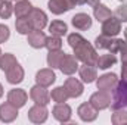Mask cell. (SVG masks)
Returning a JSON list of instances; mask_svg holds the SVG:
<instances>
[{
  "label": "cell",
  "instance_id": "ab89813d",
  "mask_svg": "<svg viewBox=\"0 0 127 125\" xmlns=\"http://www.w3.org/2000/svg\"><path fill=\"white\" fill-rule=\"evenodd\" d=\"M124 37H126V43H127V28H124Z\"/></svg>",
  "mask_w": 127,
  "mask_h": 125
},
{
  "label": "cell",
  "instance_id": "5b68a950",
  "mask_svg": "<svg viewBox=\"0 0 127 125\" xmlns=\"http://www.w3.org/2000/svg\"><path fill=\"white\" fill-rule=\"evenodd\" d=\"M47 115H49V112H47L44 104H37L35 103L28 110V119L34 124H43L47 119Z\"/></svg>",
  "mask_w": 127,
  "mask_h": 125
},
{
  "label": "cell",
  "instance_id": "52a82bcc",
  "mask_svg": "<svg viewBox=\"0 0 127 125\" xmlns=\"http://www.w3.org/2000/svg\"><path fill=\"white\" fill-rule=\"evenodd\" d=\"M102 34L108 35V37H115L121 32V22L117 18H108L106 21L102 22Z\"/></svg>",
  "mask_w": 127,
  "mask_h": 125
},
{
  "label": "cell",
  "instance_id": "cb8c5ba5",
  "mask_svg": "<svg viewBox=\"0 0 127 125\" xmlns=\"http://www.w3.org/2000/svg\"><path fill=\"white\" fill-rule=\"evenodd\" d=\"M15 27H16V31L19 34H30L34 30L31 25V21L28 19V16H22V18H18L16 22H15Z\"/></svg>",
  "mask_w": 127,
  "mask_h": 125
},
{
  "label": "cell",
  "instance_id": "83f0119b",
  "mask_svg": "<svg viewBox=\"0 0 127 125\" xmlns=\"http://www.w3.org/2000/svg\"><path fill=\"white\" fill-rule=\"evenodd\" d=\"M111 121L114 125H127V110L115 109L112 116H111Z\"/></svg>",
  "mask_w": 127,
  "mask_h": 125
},
{
  "label": "cell",
  "instance_id": "ffe728a7",
  "mask_svg": "<svg viewBox=\"0 0 127 125\" xmlns=\"http://www.w3.org/2000/svg\"><path fill=\"white\" fill-rule=\"evenodd\" d=\"M80 78H81L84 83H87V84L93 83L96 78H97V71H96V68L92 66V65H83V66L80 68Z\"/></svg>",
  "mask_w": 127,
  "mask_h": 125
},
{
  "label": "cell",
  "instance_id": "ba28073f",
  "mask_svg": "<svg viewBox=\"0 0 127 125\" xmlns=\"http://www.w3.org/2000/svg\"><path fill=\"white\" fill-rule=\"evenodd\" d=\"M30 96H31V99L37 104H44L46 106L50 102V94H49V91L46 90L44 85H40V84H37V85L32 87L31 91H30Z\"/></svg>",
  "mask_w": 127,
  "mask_h": 125
},
{
  "label": "cell",
  "instance_id": "f1b7e54d",
  "mask_svg": "<svg viewBox=\"0 0 127 125\" xmlns=\"http://www.w3.org/2000/svg\"><path fill=\"white\" fill-rule=\"evenodd\" d=\"M50 97H52V100L53 102H56V103H64V102H66L68 100V93H66V90H65V87H56L55 90H52V94H50Z\"/></svg>",
  "mask_w": 127,
  "mask_h": 125
},
{
  "label": "cell",
  "instance_id": "44dd1931",
  "mask_svg": "<svg viewBox=\"0 0 127 125\" xmlns=\"http://www.w3.org/2000/svg\"><path fill=\"white\" fill-rule=\"evenodd\" d=\"M64 56H65V53H64L61 49H59V50H49V55H47V65H49L52 69L59 68Z\"/></svg>",
  "mask_w": 127,
  "mask_h": 125
},
{
  "label": "cell",
  "instance_id": "4dcf8cb0",
  "mask_svg": "<svg viewBox=\"0 0 127 125\" xmlns=\"http://www.w3.org/2000/svg\"><path fill=\"white\" fill-rule=\"evenodd\" d=\"M49 50H59L62 47V40L61 37H56V35H50L46 38V46Z\"/></svg>",
  "mask_w": 127,
  "mask_h": 125
},
{
  "label": "cell",
  "instance_id": "8fae6325",
  "mask_svg": "<svg viewBox=\"0 0 127 125\" xmlns=\"http://www.w3.org/2000/svg\"><path fill=\"white\" fill-rule=\"evenodd\" d=\"M56 80V75L53 72L52 68H46V69H40L37 74H35V81L37 84L40 85H44V87H49L55 83Z\"/></svg>",
  "mask_w": 127,
  "mask_h": 125
},
{
  "label": "cell",
  "instance_id": "7c38bea8",
  "mask_svg": "<svg viewBox=\"0 0 127 125\" xmlns=\"http://www.w3.org/2000/svg\"><path fill=\"white\" fill-rule=\"evenodd\" d=\"M52 113H53V118L58 119L59 122H68V121L71 119L72 110H71V107L64 102V103H58V104L53 107Z\"/></svg>",
  "mask_w": 127,
  "mask_h": 125
},
{
  "label": "cell",
  "instance_id": "ac0fdd59",
  "mask_svg": "<svg viewBox=\"0 0 127 125\" xmlns=\"http://www.w3.org/2000/svg\"><path fill=\"white\" fill-rule=\"evenodd\" d=\"M46 35L41 30H32L28 34V44L34 49H41L46 46Z\"/></svg>",
  "mask_w": 127,
  "mask_h": 125
},
{
  "label": "cell",
  "instance_id": "d4e9b609",
  "mask_svg": "<svg viewBox=\"0 0 127 125\" xmlns=\"http://www.w3.org/2000/svg\"><path fill=\"white\" fill-rule=\"evenodd\" d=\"M16 63H18L16 58L13 55H10V53H4V55L0 56V69L4 71V72H7L9 69H12Z\"/></svg>",
  "mask_w": 127,
  "mask_h": 125
},
{
  "label": "cell",
  "instance_id": "836d02e7",
  "mask_svg": "<svg viewBox=\"0 0 127 125\" xmlns=\"http://www.w3.org/2000/svg\"><path fill=\"white\" fill-rule=\"evenodd\" d=\"M114 15H115V18H117L120 22H127V1L115 9Z\"/></svg>",
  "mask_w": 127,
  "mask_h": 125
},
{
  "label": "cell",
  "instance_id": "9a60e30c",
  "mask_svg": "<svg viewBox=\"0 0 127 125\" xmlns=\"http://www.w3.org/2000/svg\"><path fill=\"white\" fill-rule=\"evenodd\" d=\"M59 69L62 71V74H65V75H72V74L78 69V63H77L75 56H72V55H65L64 59H62V62H61Z\"/></svg>",
  "mask_w": 127,
  "mask_h": 125
},
{
  "label": "cell",
  "instance_id": "9c48e42d",
  "mask_svg": "<svg viewBox=\"0 0 127 125\" xmlns=\"http://www.w3.org/2000/svg\"><path fill=\"white\" fill-rule=\"evenodd\" d=\"M117 83H118V78L115 74H103L102 77L97 78L96 87L97 90H102V91H111Z\"/></svg>",
  "mask_w": 127,
  "mask_h": 125
},
{
  "label": "cell",
  "instance_id": "7a4b0ae2",
  "mask_svg": "<svg viewBox=\"0 0 127 125\" xmlns=\"http://www.w3.org/2000/svg\"><path fill=\"white\" fill-rule=\"evenodd\" d=\"M112 109H123L127 107V81H120L115 84L114 91V102L111 103Z\"/></svg>",
  "mask_w": 127,
  "mask_h": 125
},
{
  "label": "cell",
  "instance_id": "3957f363",
  "mask_svg": "<svg viewBox=\"0 0 127 125\" xmlns=\"http://www.w3.org/2000/svg\"><path fill=\"white\" fill-rule=\"evenodd\" d=\"M89 103L95 107L96 110H103V109H106V107L111 106V96H109L108 91H102V90H99L97 93H95V94L90 96Z\"/></svg>",
  "mask_w": 127,
  "mask_h": 125
},
{
  "label": "cell",
  "instance_id": "4316f807",
  "mask_svg": "<svg viewBox=\"0 0 127 125\" xmlns=\"http://www.w3.org/2000/svg\"><path fill=\"white\" fill-rule=\"evenodd\" d=\"M49 31L52 35H56V37H62L66 34L68 31V27L66 24L62 21H52V24L49 25Z\"/></svg>",
  "mask_w": 127,
  "mask_h": 125
},
{
  "label": "cell",
  "instance_id": "d6a6232c",
  "mask_svg": "<svg viewBox=\"0 0 127 125\" xmlns=\"http://www.w3.org/2000/svg\"><path fill=\"white\" fill-rule=\"evenodd\" d=\"M111 41H112V37H108V35H103L102 34V35H99L95 40V47L96 49H106L108 50Z\"/></svg>",
  "mask_w": 127,
  "mask_h": 125
},
{
  "label": "cell",
  "instance_id": "8d00e7d4",
  "mask_svg": "<svg viewBox=\"0 0 127 125\" xmlns=\"http://www.w3.org/2000/svg\"><path fill=\"white\" fill-rule=\"evenodd\" d=\"M121 62H123V65H127V47L121 52Z\"/></svg>",
  "mask_w": 127,
  "mask_h": 125
},
{
  "label": "cell",
  "instance_id": "603a6c76",
  "mask_svg": "<svg viewBox=\"0 0 127 125\" xmlns=\"http://www.w3.org/2000/svg\"><path fill=\"white\" fill-rule=\"evenodd\" d=\"M93 15H95V18L99 22H103V21H106L108 18L112 16L111 10H109L105 4H102V3H96L95 4V7H93Z\"/></svg>",
  "mask_w": 127,
  "mask_h": 125
},
{
  "label": "cell",
  "instance_id": "d6986e66",
  "mask_svg": "<svg viewBox=\"0 0 127 125\" xmlns=\"http://www.w3.org/2000/svg\"><path fill=\"white\" fill-rule=\"evenodd\" d=\"M6 78H7V83H10V84L22 83V80H24V69H22V66H19V63H16L12 69H9L6 72Z\"/></svg>",
  "mask_w": 127,
  "mask_h": 125
},
{
  "label": "cell",
  "instance_id": "d590c367",
  "mask_svg": "<svg viewBox=\"0 0 127 125\" xmlns=\"http://www.w3.org/2000/svg\"><path fill=\"white\" fill-rule=\"evenodd\" d=\"M68 1L71 3V6H72V7H74V6H77V4L80 6V4H84V3H86V0H68Z\"/></svg>",
  "mask_w": 127,
  "mask_h": 125
},
{
  "label": "cell",
  "instance_id": "f546056e",
  "mask_svg": "<svg viewBox=\"0 0 127 125\" xmlns=\"http://www.w3.org/2000/svg\"><path fill=\"white\" fill-rule=\"evenodd\" d=\"M127 47V43L126 40H120V38H112V41H111V44H109V47H108V50L111 52V53H121L124 49Z\"/></svg>",
  "mask_w": 127,
  "mask_h": 125
},
{
  "label": "cell",
  "instance_id": "e575fe53",
  "mask_svg": "<svg viewBox=\"0 0 127 125\" xmlns=\"http://www.w3.org/2000/svg\"><path fill=\"white\" fill-rule=\"evenodd\" d=\"M9 35H10V31H9V28H7L6 25L0 24V44H1V43H4V41L9 38Z\"/></svg>",
  "mask_w": 127,
  "mask_h": 125
},
{
  "label": "cell",
  "instance_id": "f35d334b",
  "mask_svg": "<svg viewBox=\"0 0 127 125\" xmlns=\"http://www.w3.org/2000/svg\"><path fill=\"white\" fill-rule=\"evenodd\" d=\"M1 96H3V85L0 84V97H1Z\"/></svg>",
  "mask_w": 127,
  "mask_h": 125
},
{
  "label": "cell",
  "instance_id": "1f68e13d",
  "mask_svg": "<svg viewBox=\"0 0 127 125\" xmlns=\"http://www.w3.org/2000/svg\"><path fill=\"white\" fill-rule=\"evenodd\" d=\"M12 13H13V4L9 0L3 1V4L0 7V18L1 19H9L12 16Z\"/></svg>",
  "mask_w": 127,
  "mask_h": 125
},
{
  "label": "cell",
  "instance_id": "60d3db41",
  "mask_svg": "<svg viewBox=\"0 0 127 125\" xmlns=\"http://www.w3.org/2000/svg\"><path fill=\"white\" fill-rule=\"evenodd\" d=\"M1 4H3V0H0V7H1Z\"/></svg>",
  "mask_w": 127,
  "mask_h": 125
},
{
  "label": "cell",
  "instance_id": "30bf717a",
  "mask_svg": "<svg viewBox=\"0 0 127 125\" xmlns=\"http://www.w3.org/2000/svg\"><path fill=\"white\" fill-rule=\"evenodd\" d=\"M27 99H28V94L25 93V90H22V88H13V90H10L7 93V102L12 103L13 106H16L18 109L25 106Z\"/></svg>",
  "mask_w": 127,
  "mask_h": 125
},
{
  "label": "cell",
  "instance_id": "4fadbf2b",
  "mask_svg": "<svg viewBox=\"0 0 127 125\" xmlns=\"http://www.w3.org/2000/svg\"><path fill=\"white\" fill-rule=\"evenodd\" d=\"M77 113H78L80 119L84 121V122H92V121H95L96 118H97V110H96L90 103H83V104H80Z\"/></svg>",
  "mask_w": 127,
  "mask_h": 125
},
{
  "label": "cell",
  "instance_id": "74e56055",
  "mask_svg": "<svg viewBox=\"0 0 127 125\" xmlns=\"http://www.w3.org/2000/svg\"><path fill=\"white\" fill-rule=\"evenodd\" d=\"M86 3H89V4H92V6H95L96 3H99V0H86Z\"/></svg>",
  "mask_w": 127,
  "mask_h": 125
},
{
  "label": "cell",
  "instance_id": "8992f818",
  "mask_svg": "<svg viewBox=\"0 0 127 125\" xmlns=\"http://www.w3.org/2000/svg\"><path fill=\"white\" fill-rule=\"evenodd\" d=\"M18 118V107L13 106L12 103L6 102L3 104H0V121L1 122H13Z\"/></svg>",
  "mask_w": 127,
  "mask_h": 125
},
{
  "label": "cell",
  "instance_id": "6da1fadb",
  "mask_svg": "<svg viewBox=\"0 0 127 125\" xmlns=\"http://www.w3.org/2000/svg\"><path fill=\"white\" fill-rule=\"evenodd\" d=\"M68 44L71 46V49L74 50V56L77 61L83 62L84 65H92L96 66L97 63V53L96 49L80 34L74 32L68 35Z\"/></svg>",
  "mask_w": 127,
  "mask_h": 125
},
{
  "label": "cell",
  "instance_id": "7bdbcfd3",
  "mask_svg": "<svg viewBox=\"0 0 127 125\" xmlns=\"http://www.w3.org/2000/svg\"><path fill=\"white\" fill-rule=\"evenodd\" d=\"M121 1H124V0H121Z\"/></svg>",
  "mask_w": 127,
  "mask_h": 125
},
{
  "label": "cell",
  "instance_id": "277c9868",
  "mask_svg": "<svg viewBox=\"0 0 127 125\" xmlns=\"http://www.w3.org/2000/svg\"><path fill=\"white\" fill-rule=\"evenodd\" d=\"M28 19L31 21V25L34 30H43L47 25V16L38 7H32L31 12L28 13Z\"/></svg>",
  "mask_w": 127,
  "mask_h": 125
},
{
  "label": "cell",
  "instance_id": "2e32d148",
  "mask_svg": "<svg viewBox=\"0 0 127 125\" xmlns=\"http://www.w3.org/2000/svg\"><path fill=\"white\" fill-rule=\"evenodd\" d=\"M71 22H72L74 28H77L80 31H86V30H89L92 27V18L87 13H77V15H74Z\"/></svg>",
  "mask_w": 127,
  "mask_h": 125
},
{
  "label": "cell",
  "instance_id": "e0dca14e",
  "mask_svg": "<svg viewBox=\"0 0 127 125\" xmlns=\"http://www.w3.org/2000/svg\"><path fill=\"white\" fill-rule=\"evenodd\" d=\"M47 7L52 13L55 15H62L65 12H68L69 9H72L71 3L68 0H49L47 3Z\"/></svg>",
  "mask_w": 127,
  "mask_h": 125
},
{
  "label": "cell",
  "instance_id": "b9f144b4",
  "mask_svg": "<svg viewBox=\"0 0 127 125\" xmlns=\"http://www.w3.org/2000/svg\"><path fill=\"white\" fill-rule=\"evenodd\" d=\"M0 56H1V50H0Z\"/></svg>",
  "mask_w": 127,
  "mask_h": 125
},
{
  "label": "cell",
  "instance_id": "484cf974",
  "mask_svg": "<svg viewBox=\"0 0 127 125\" xmlns=\"http://www.w3.org/2000/svg\"><path fill=\"white\" fill-rule=\"evenodd\" d=\"M115 63H117L115 55H114V53H109V55H102V56H99L96 66L100 68V69H108V68H111V66L115 65Z\"/></svg>",
  "mask_w": 127,
  "mask_h": 125
},
{
  "label": "cell",
  "instance_id": "5bb4252c",
  "mask_svg": "<svg viewBox=\"0 0 127 125\" xmlns=\"http://www.w3.org/2000/svg\"><path fill=\"white\" fill-rule=\"evenodd\" d=\"M64 87H65V90H66V93L69 97H80L81 94H83V84L78 81V80H75V78H68L66 81H65V84H64Z\"/></svg>",
  "mask_w": 127,
  "mask_h": 125
},
{
  "label": "cell",
  "instance_id": "7402d4cb",
  "mask_svg": "<svg viewBox=\"0 0 127 125\" xmlns=\"http://www.w3.org/2000/svg\"><path fill=\"white\" fill-rule=\"evenodd\" d=\"M32 4L28 0H19L15 6H13V12L16 15V18H22V16H28V13L31 12Z\"/></svg>",
  "mask_w": 127,
  "mask_h": 125
}]
</instances>
